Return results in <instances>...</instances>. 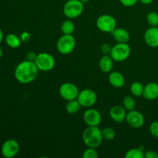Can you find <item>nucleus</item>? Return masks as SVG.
<instances>
[{
  "mask_svg": "<svg viewBox=\"0 0 158 158\" xmlns=\"http://www.w3.org/2000/svg\"><path fill=\"white\" fill-rule=\"evenodd\" d=\"M39 71L35 62L26 60L17 65L14 71V76L19 83L28 84L37 78Z\"/></svg>",
  "mask_w": 158,
  "mask_h": 158,
  "instance_id": "obj_1",
  "label": "nucleus"
},
{
  "mask_svg": "<svg viewBox=\"0 0 158 158\" xmlns=\"http://www.w3.org/2000/svg\"><path fill=\"white\" fill-rule=\"evenodd\" d=\"M82 138L84 144L88 148H99L103 140L102 130H100L98 127L88 126L83 131Z\"/></svg>",
  "mask_w": 158,
  "mask_h": 158,
  "instance_id": "obj_2",
  "label": "nucleus"
},
{
  "mask_svg": "<svg viewBox=\"0 0 158 158\" xmlns=\"http://www.w3.org/2000/svg\"><path fill=\"white\" fill-rule=\"evenodd\" d=\"M84 3L80 0H68L63 6V14L67 19H74L83 14Z\"/></svg>",
  "mask_w": 158,
  "mask_h": 158,
  "instance_id": "obj_3",
  "label": "nucleus"
},
{
  "mask_svg": "<svg viewBox=\"0 0 158 158\" xmlns=\"http://www.w3.org/2000/svg\"><path fill=\"white\" fill-rule=\"evenodd\" d=\"M35 63L39 70L43 72H49L55 67L56 60L53 56L49 52H40L37 54Z\"/></svg>",
  "mask_w": 158,
  "mask_h": 158,
  "instance_id": "obj_4",
  "label": "nucleus"
},
{
  "mask_svg": "<svg viewBox=\"0 0 158 158\" xmlns=\"http://www.w3.org/2000/svg\"><path fill=\"white\" fill-rule=\"evenodd\" d=\"M131 49L128 43H117L112 46L110 55L114 61L120 63L127 60L131 56Z\"/></svg>",
  "mask_w": 158,
  "mask_h": 158,
  "instance_id": "obj_5",
  "label": "nucleus"
},
{
  "mask_svg": "<svg viewBox=\"0 0 158 158\" xmlns=\"http://www.w3.org/2000/svg\"><path fill=\"white\" fill-rule=\"evenodd\" d=\"M76 44L77 43L73 35L63 34L57 40L56 49L62 55H69L74 50Z\"/></svg>",
  "mask_w": 158,
  "mask_h": 158,
  "instance_id": "obj_6",
  "label": "nucleus"
},
{
  "mask_svg": "<svg viewBox=\"0 0 158 158\" xmlns=\"http://www.w3.org/2000/svg\"><path fill=\"white\" fill-rule=\"evenodd\" d=\"M96 26L101 32L111 33L117 28V20L111 15L103 14L97 19Z\"/></svg>",
  "mask_w": 158,
  "mask_h": 158,
  "instance_id": "obj_7",
  "label": "nucleus"
},
{
  "mask_svg": "<svg viewBox=\"0 0 158 158\" xmlns=\"http://www.w3.org/2000/svg\"><path fill=\"white\" fill-rule=\"evenodd\" d=\"M97 93L91 89H84L80 91L77 97V100L83 107L89 108L92 107L97 102Z\"/></svg>",
  "mask_w": 158,
  "mask_h": 158,
  "instance_id": "obj_8",
  "label": "nucleus"
},
{
  "mask_svg": "<svg viewBox=\"0 0 158 158\" xmlns=\"http://www.w3.org/2000/svg\"><path fill=\"white\" fill-rule=\"evenodd\" d=\"M80 90L78 87L74 83L69 82L63 83L59 88V94L60 97L66 101L77 99Z\"/></svg>",
  "mask_w": 158,
  "mask_h": 158,
  "instance_id": "obj_9",
  "label": "nucleus"
},
{
  "mask_svg": "<svg viewBox=\"0 0 158 158\" xmlns=\"http://www.w3.org/2000/svg\"><path fill=\"white\" fill-rule=\"evenodd\" d=\"M19 143L13 139L6 140L2 146V154L6 158H12L19 152Z\"/></svg>",
  "mask_w": 158,
  "mask_h": 158,
  "instance_id": "obj_10",
  "label": "nucleus"
},
{
  "mask_svg": "<svg viewBox=\"0 0 158 158\" xmlns=\"http://www.w3.org/2000/svg\"><path fill=\"white\" fill-rule=\"evenodd\" d=\"M83 120L87 126L99 127L101 123L102 116L97 110L89 107L83 114Z\"/></svg>",
  "mask_w": 158,
  "mask_h": 158,
  "instance_id": "obj_11",
  "label": "nucleus"
},
{
  "mask_svg": "<svg viewBox=\"0 0 158 158\" xmlns=\"http://www.w3.org/2000/svg\"><path fill=\"white\" fill-rule=\"evenodd\" d=\"M125 120L130 127L136 128V129L143 127L145 122V119L143 114L139 111L135 110L127 111Z\"/></svg>",
  "mask_w": 158,
  "mask_h": 158,
  "instance_id": "obj_12",
  "label": "nucleus"
},
{
  "mask_svg": "<svg viewBox=\"0 0 158 158\" xmlns=\"http://www.w3.org/2000/svg\"><path fill=\"white\" fill-rule=\"evenodd\" d=\"M143 39L148 46L152 48L158 47V26H151L144 32Z\"/></svg>",
  "mask_w": 158,
  "mask_h": 158,
  "instance_id": "obj_13",
  "label": "nucleus"
},
{
  "mask_svg": "<svg viewBox=\"0 0 158 158\" xmlns=\"http://www.w3.org/2000/svg\"><path fill=\"white\" fill-rule=\"evenodd\" d=\"M127 110L123 105H115L110 110V117L116 123H122L126 120Z\"/></svg>",
  "mask_w": 158,
  "mask_h": 158,
  "instance_id": "obj_14",
  "label": "nucleus"
},
{
  "mask_svg": "<svg viewBox=\"0 0 158 158\" xmlns=\"http://www.w3.org/2000/svg\"><path fill=\"white\" fill-rule=\"evenodd\" d=\"M143 97L146 100H154L158 98V83L151 82L144 86Z\"/></svg>",
  "mask_w": 158,
  "mask_h": 158,
  "instance_id": "obj_15",
  "label": "nucleus"
},
{
  "mask_svg": "<svg viewBox=\"0 0 158 158\" xmlns=\"http://www.w3.org/2000/svg\"><path fill=\"white\" fill-rule=\"evenodd\" d=\"M109 82L112 86L115 88H121L125 84V78L119 71H113L110 73Z\"/></svg>",
  "mask_w": 158,
  "mask_h": 158,
  "instance_id": "obj_16",
  "label": "nucleus"
},
{
  "mask_svg": "<svg viewBox=\"0 0 158 158\" xmlns=\"http://www.w3.org/2000/svg\"><path fill=\"white\" fill-rule=\"evenodd\" d=\"M114 62L110 55H103L99 60V67L100 70L105 73H108L112 71L114 68Z\"/></svg>",
  "mask_w": 158,
  "mask_h": 158,
  "instance_id": "obj_17",
  "label": "nucleus"
},
{
  "mask_svg": "<svg viewBox=\"0 0 158 158\" xmlns=\"http://www.w3.org/2000/svg\"><path fill=\"white\" fill-rule=\"evenodd\" d=\"M111 34L117 43H127L131 38L129 32L123 28H116Z\"/></svg>",
  "mask_w": 158,
  "mask_h": 158,
  "instance_id": "obj_18",
  "label": "nucleus"
},
{
  "mask_svg": "<svg viewBox=\"0 0 158 158\" xmlns=\"http://www.w3.org/2000/svg\"><path fill=\"white\" fill-rule=\"evenodd\" d=\"M6 43L9 47L12 49H16L21 46L22 41L19 36L13 33H9L6 36Z\"/></svg>",
  "mask_w": 158,
  "mask_h": 158,
  "instance_id": "obj_19",
  "label": "nucleus"
},
{
  "mask_svg": "<svg viewBox=\"0 0 158 158\" xmlns=\"http://www.w3.org/2000/svg\"><path fill=\"white\" fill-rule=\"evenodd\" d=\"M81 107L82 106L79 103L77 99H75V100L67 101L66 104V111L69 114H75L80 111Z\"/></svg>",
  "mask_w": 158,
  "mask_h": 158,
  "instance_id": "obj_20",
  "label": "nucleus"
},
{
  "mask_svg": "<svg viewBox=\"0 0 158 158\" xmlns=\"http://www.w3.org/2000/svg\"><path fill=\"white\" fill-rule=\"evenodd\" d=\"M61 31L63 34H66V35H72L73 33L75 31V24L72 21V19H67L63 21L61 25Z\"/></svg>",
  "mask_w": 158,
  "mask_h": 158,
  "instance_id": "obj_21",
  "label": "nucleus"
},
{
  "mask_svg": "<svg viewBox=\"0 0 158 158\" xmlns=\"http://www.w3.org/2000/svg\"><path fill=\"white\" fill-rule=\"evenodd\" d=\"M144 86L140 82H134L131 86V92L134 97H143Z\"/></svg>",
  "mask_w": 158,
  "mask_h": 158,
  "instance_id": "obj_22",
  "label": "nucleus"
},
{
  "mask_svg": "<svg viewBox=\"0 0 158 158\" xmlns=\"http://www.w3.org/2000/svg\"><path fill=\"white\" fill-rule=\"evenodd\" d=\"M126 158H144V151L141 148H132L125 154Z\"/></svg>",
  "mask_w": 158,
  "mask_h": 158,
  "instance_id": "obj_23",
  "label": "nucleus"
},
{
  "mask_svg": "<svg viewBox=\"0 0 158 158\" xmlns=\"http://www.w3.org/2000/svg\"><path fill=\"white\" fill-rule=\"evenodd\" d=\"M123 106L127 110V111H131L135 110L136 100L131 96H126L123 100Z\"/></svg>",
  "mask_w": 158,
  "mask_h": 158,
  "instance_id": "obj_24",
  "label": "nucleus"
},
{
  "mask_svg": "<svg viewBox=\"0 0 158 158\" xmlns=\"http://www.w3.org/2000/svg\"><path fill=\"white\" fill-rule=\"evenodd\" d=\"M102 135H103V140L106 141H111L115 138L116 132L112 127H106L104 129L102 130Z\"/></svg>",
  "mask_w": 158,
  "mask_h": 158,
  "instance_id": "obj_25",
  "label": "nucleus"
},
{
  "mask_svg": "<svg viewBox=\"0 0 158 158\" xmlns=\"http://www.w3.org/2000/svg\"><path fill=\"white\" fill-rule=\"evenodd\" d=\"M147 22L151 26H158V13L151 12L147 15Z\"/></svg>",
  "mask_w": 158,
  "mask_h": 158,
  "instance_id": "obj_26",
  "label": "nucleus"
},
{
  "mask_svg": "<svg viewBox=\"0 0 158 158\" xmlns=\"http://www.w3.org/2000/svg\"><path fill=\"white\" fill-rule=\"evenodd\" d=\"M97 148H88L83 151V155L82 157L83 158H97L98 157L99 154L98 152L97 151Z\"/></svg>",
  "mask_w": 158,
  "mask_h": 158,
  "instance_id": "obj_27",
  "label": "nucleus"
},
{
  "mask_svg": "<svg viewBox=\"0 0 158 158\" xmlns=\"http://www.w3.org/2000/svg\"><path fill=\"white\" fill-rule=\"evenodd\" d=\"M150 133L155 138H158V121H154L151 123L149 127Z\"/></svg>",
  "mask_w": 158,
  "mask_h": 158,
  "instance_id": "obj_28",
  "label": "nucleus"
},
{
  "mask_svg": "<svg viewBox=\"0 0 158 158\" xmlns=\"http://www.w3.org/2000/svg\"><path fill=\"white\" fill-rule=\"evenodd\" d=\"M111 49H112V46L108 44V43H103L100 46V51H101L103 55H110L111 52Z\"/></svg>",
  "mask_w": 158,
  "mask_h": 158,
  "instance_id": "obj_29",
  "label": "nucleus"
},
{
  "mask_svg": "<svg viewBox=\"0 0 158 158\" xmlns=\"http://www.w3.org/2000/svg\"><path fill=\"white\" fill-rule=\"evenodd\" d=\"M119 2L123 6H126V7H132V6H135L137 4V2H139V0H119Z\"/></svg>",
  "mask_w": 158,
  "mask_h": 158,
  "instance_id": "obj_30",
  "label": "nucleus"
},
{
  "mask_svg": "<svg viewBox=\"0 0 158 158\" xmlns=\"http://www.w3.org/2000/svg\"><path fill=\"white\" fill-rule=\"evenodd\" d=\"M19 37H20V40H21L22 42H24V43H26V42H28L29 40H30L31 35H30V33H29V32H26V31H25V32H23L21 34H20Z\"/></svg>",
  "mask_w": 158,
  "mask_h": 158,
  "instance_id": "obj_31",
  "label": "nucleus"
},
{
  "mask_svg": "<svg viewBox=\"0 0 158 158\" xmlns=\"http://www.w3.org/2000/svg\"><path fill=\"white\" fill-rule=\"evenodd\" d=\"M144 158H158V153L154 151H148L144 152Z\"/></svg>",
  "mask_w": 158,
  "mask_h": 158,
  "instance_id": "obj_32",
  "label": "nucleus"
},
{
  "mask_svg": "<svg viewBox=\"0 0 158 158\" xmlns=\"http://www.w3.org/2000/svg\"><path fill=\"white\" fill-rule=\"evenodd\" d=\"M37 54L34 52H29L26 55V60H30V61H35V58H36Z\"/></svg>",
  "mask_w": 158,
  "mask_h": 158,
  "instance_id": "obj_33",
  "label": "nucleus"
},
{
  "mask_svg": "<svg viewBox=\"0 0 158 158\" xmlns=\"http://www.w3.org/2000/svg\"><path fill=\"white\" fill-rule=\"evenodd\" d=\"M154 0H139V2L142 3L143 5H150L153 2Z\"/></svg>",
  "mask_w": 158,
  "mask_h": 158,
  "instance_id": "obj_34",
  "label": "nucleus"
},
{
  "mask_svg": "<svg viewBox=\"0 0 158 158\" xmlns=\"http://www.w3.org/2000/svg\"><path fill=\"white\" fill-rule=\"evenodd\" d=\"M3 39H4V34H3V32L2 30L1 29H0V43L2 42Z\"/></svg>",
  "mask_w": 158,
  "mask_h": 158,
  "instance_id": "obj_35",
  "label": "nucleus"
},
{
  "mask_svg": "<svg viewBox=\"0 0 158 158\" xmlns=\"http://www.w3.org/2000/svg\"><path fill=\"white\" fill-rule=\"evenodd\" d=\"M2 55H3V50H2V49L0 47V59L2 57Z\"/></svg>",
  "mask_w": 158,
  "mask_h": 158,
  "instance_id": "obj_36",
  "label": "nucleus"
},
{
  "mask_svg": "<svg viewBox=\"0 0 158 158\" xmlns=\"http://www.w3.org/2000/svg\"><path fill=\"white\" fill-rule=\"evenodd\" d=\"M80 1L83 2V3H86V2H89V0H80Z\"/></svg>",
  "mask_w": 158,
  "mask_h": 158,
  "instance_id": "obj_37",
  "label": "nucleus"
}]
</instances>
